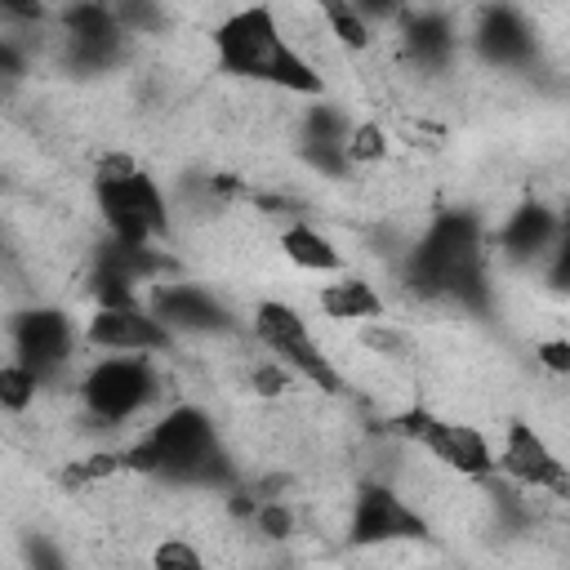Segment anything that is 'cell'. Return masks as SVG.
<instances>
[{"label": "cell", "mask_w": 570, "mask_h": 570, "mask_svg": "<svg viewBox=\"0 0 570 570\" xmlns=\"http://www.w3.org/2000/svg\"><path fill=\"white\" fill-rule=\"evenodd\" d=\"M392 539H428V521L405 508L401 494L387 485H361L356 517H352V543H392Z\"/></svg>", "instance_id": "11"}, {"label": "cell", "mask_w": 570, "mask_h": 570, "mask_svg": "<svg viewBox=\"0 0 570 570\" xmlns=\"http://www.w3.org/2000/svg\"><path fill=\"white\" fill-rule=\"evenodd\" d=\"M214 53H218V71L227 76L276 85L285 94H307V98L321 94V71L281 36V22L267 4H249L223 18L214 27Z\"/></svg>", "instance_id": "2"}, {"label": "cell", "mask_w": 570, "mask_h": 570, "mask_svg": "<svg viewBox=\"0 0 570 570\" xmlns=\"http://www.w3.org/2000/svg\"><path fill=\"white\" fill-rule=\"evenodd\" d=\"M494 468H503L512 481H521V485H534V490H552L557 499H566L570 494V476H566V463L548 450V441L530 428V423H521V419H512L508 423V441H503V454L494 459Z\"/></svg>", "instance_id": "10"}, {"label": "cell", "mask_w": 570, "mask_h": 570, "mask_svg": "<svg viewBox=\"0 0 570 570\" xmlns=\"http://www.w3.org/2000/svg\"><path fill=\"white\" fill-rule=\"evenodd\" d=\"M85 405L102 419V423H125L129 414H138L151 396H156V374L142 361H125V356H107L85 374Z\"/></svg>", "instance_id": "7"}, {"label": "cell", "mask_w": 570, "mask_h": 570, "mask_svg": "<svg viewBox=\"0 0 570 570\" xmlns=\"http://www.w3.org/2000/svg\"><path fill=\"white\" fill-rule=\"evenodd\" d=\"M321 312L334 321H370L383 312V298L365 281H334L321 289Z\"/></svg>", "instance_id": "18"}, {"label": "cell", "mask_w": 570, "mask_h": 570, "mask_svg": "<svg viewBox=\"0 0 570 570\" xmlns=\"http://www.w3.org/2000/svg\"><path fill=\"white\" fill-rule=\"evenodd\" d=\"M125 468V459L120 454H89V459H76L67 472H62V485H89V481H102V476H111V472H120Z\"/></svg>", "instance_id": "25"}, {"label": "cell", "mask_w": 570, "mask_h": 570, "mask_svg": "<svg viewBox=\"0 0 570 570\" xmlns=\"http://www.w3.org/2000/svg\"><path fill=\"white\" fill-rule=\"evenodd\" d=\"M557 236H561V223H557L552 209H543V205H521V209L503 223L499 249H503L512 263H530V258H539Z\"/></svg>", "instance_id": "15"}, {"label": "cell", "mask_w": 570, "mask_h": 570, "mask_svg": "<svg viewBox=\"0 0 570 570\" xmlns=\"http://www.w3.org/2000/svg\"><path fill=\"white\" fill-rule=\"evenodd\" d=\"M254 525H258V534L263 539H285L289 530H294V512L281 503V499H258V508H254V517H249Z\"/></svg>", "instance_id": "26"}, {"label": "cell", "mask_w": 570, "mask_h": 570, "mask_svg": "<svg viewBox=\"0 0 570 570\" xmlns=\"http://www.w3.org/2000/svg\"><path fill=\"white\" fill-rule=\"evenodd\" d=\"M13 352L27 370H36V379L62 370L71 361V347H76V334H71V321L58 312V307H31V312H18L13 316Z\"/></svg>", "instance_id": "9"}, {"label": "cell", "mask_w": 570, "mask_h": 570, "mask_svg": "<svg viewBox=\"0 0 570 570\" xmlns=\"http://www.w3.org/2000/svg\"><path fill=\"white\" fill-rule=\"evenodd\" d=\"M365 343H370V347H379V352H387V356H392V352H401V338H396V334H387V330H370V334H365Z\"/></svg>", "instance_id": "33"}, {"label": "cell", "mask_w": 570, "mask_h": 570, "mask_svg": "<svg viewBox=\"0 0 570 570\" xmlns=\"http://www.w3.org/2000/svg\"><path fill=\"white\" fill-rule=\"evenodd\" d=\"M343 156H347V165L383 160V156H387V134H383L374 120H361V125L347 129V138H343Z\"/></svg>", "instance_id": "20"}, {"label": "cell", "mask_w": 570, "mask_h": 570, "mask_svg": "<svg viewBox=\"0 0 570 570\" xmlns=\"http://www.w3.org/2000/svg\"><path fill=\"white\" fill-rule=\"evenodd\" d=\"M347 129H352L347 116L338 107H330V102H316L307 111V142H343Z\"/></svg>", "instance_id": "23"}, {"label": "cell", "mask_w": 570, "mask_h": 570, "mask_svg": "<svg viewBox=\"0 0 570 570\" xmlns=\"http://www.w3.org/2000/svg\"><path fill=\"white\" fill-rule=\"evenodd\" d=\"M125 468L147 472V476H165V481H183V485H223L232 476L227 454L218 450L214 423L205 419V410L196 405H178L169 410L129 454H120Z\"/></svg>", "instance_id": "3"}, {"label": "cell", "mask_w": 570, "mask_h": 570, "mask_svg": "<svg viewBox=\"0 0 570 570\" xmlns=\"http://www.w3.org/2000/svg\"><path fill=\"white\" fill-rule=\"evenodd\" d=\"M476 53L494 67H525L534 58V36L521 22L517 9L508 4H490L476 22Z\"/></svg>", "instance_id": "14"}, {"label": "cell", "mask_w": 570, "mask_h": 570, "mask_svg": "<svg viewBox=\"0 0 570 570\" xmlns=\"http://www.w3.org/2000/svg\"><path fill=\"white\" fill-rule=\"evenodd\" d=\"M67 27V58L80 71H107L125 49V27L116 22L107 0H76L62 13Z\"/></svg>", "instance_id": "8"}, {"label": "cell", "mask_w": 570, "mask_h": 570, "mask_svg": "<svg viewBox=\"0 0 570 570\" xmlns=\"http://www.w3.org/2000/svg\"><path fill=\"white\" fill-rule=\"evenodd\" d=\"M36 387H40V379H36V370H27L22 361L0 365V405H4V410H27V405L36 401Z\"/></svg>", "instance_id": "21"}, {"label": "cell", "mask_w": 570, "mask_h": 570, "mask_svg": "<svg viewBox=\"0 0 570 570\" xmlns=\"http://www.w3.org/2000/svg\"><path fill=\"white\" fill-rule=\"evenodd\" d=\"M85 338L107 352H165L174 343V330L142 307H98Z\"/></svg>", "instance_id": "12"}, {"label": "cell", "mask_w": 570, "mask_h": 570, "mask_svg": "<svg viewBox=\"0 0 570 570\" xmlns=\"http://www.w3.org/2000/svg\"><path fill=\"white\" fill-rule=\"evenodd\" d=\"M254 387L263 396H281V392H289V370L285 365H258L254 370Z\"/></svg>", "instance_id": "28"}, {"label": "cell", "mask_w": 570, "mask_h": 570, "mask_svg": "<svg viewBox=\"0 0 570 570\" xmlns=\"http://www.w3.org/2000/svg\"><path fill=\"white\" fill-rule=\"evenodd\" d=\"M111 13H116V22H120L125 31H160V27H165L156 0H116Z\"/></svg>", "instance_id": "24"}, {"label": "cell", "mask_w": 570, "mask_h": 570, "mask_svg": "<svg viewBox=\"0 0 570 570\" xmlns=\"http://www.w3.org/2000/svg\"><path fill=\"white\" fill-rule=\"evenodd\" d=\"M22 71H27L22 49H18L9 36H0V76H4V80H13V76H22Z\"/></svg>", "instance_id": "32"}, {"label": "cell", "mask_w": 570, "mask_h": 570, "mask_svg": "<svg viewBox=\"0 0 570 570\" xmlns=\"http://www.w3.org/2000/svg\"><path fill=\"white\" fill-rule=\"evenodd\" d=\"M281 249H285V258H289V263H298L303 272H338V267H343V254L334 249V240H330V236H321V232H316V227H307V223L285 227Z\"/></svg>", "instance_id": "17"}, {"label": "cell", "mask_w": 570, "mask_h": 570, "mask_svg": "<svg viewBox=\"0 0 570 570\" xmlns=\"http://www.w3.org/2000/svg\"><path fill=\"white\" fill-rule=\"evenodd\" d=\"M40 13H45L40 0H0V18H4V22L27 27V22H40Z\"/></svg>", "instance_id": "30"}, {"label": "cell", "mask_w": 570, "mask_h": 570, "mask_svg": "<svg viewBox=\"0 0 570 570\" xmlns=\"http://www.w3.org/2000/svg\"><path fill=\"white\" fill-rule=\"evenodd\" d=\"M94 298L98 307H138V281L94 267Z\"/></svg>", "instance_id": "22"}, {"label": "cell", "mask_w": 570, "mask_h": 570, "mask_svg": "<svg viewBox=\"0 0 570 570\" xmlns=\"http://www.w3.org/2000/svg\"><path fill=\"white\" fill-rule=\"evenodd\" d=\"M352 9L365 18V22H387L401 13V0H352Z\"/></svg>", "instance_id": "31"}, {"label": "cell", "mask_w": 570, "mask_h": 570, "mask_svg": "<svg viewBox=\"0 0 570 570\" xmlns=\"http://www.w3.org/2000/svg\"><path fill=\"white\" fill-rule=\"evenodd\" d=\"M387 428H392L396 436L419 441L423 450H432L441 463H450V468L463 472V476H476V481L494 476V454H490L485 436H481L476 428H468V423H450V419H441V414L414 405V410L392 414Z\"/></svg>", "instance_id": "6"}, {"label": "cell", "mask_w": 570, "mask_h": 570, "mask_svg": "<svg viewBox=\"0 0 570 570\" xmlns=\"http://www.w3.org/2000/svg\"><path fill=\"white\" fill-rule=\"evenodd\" d=\"M534 356H539L552 374H566V370H570V343H566V338H548V343H539Z\"/></svg>", "instance_id": "29"}, {"label": "cell", "mask_w": 570, "mask_h": 570, "mask_svg": "<svg viewBox=\"0 0 570 570\" xmlns=\"http://www.w3.org/2000/svg\"><path fill=\"white\" fill-rule=\"evenodd\" d=\"M254 334L263 338V347H267L285 370L303 374V379H307V383H316L321 392H343L338 370H334V365H330V356L312 343L307 321H303L289 303H276V298L258 303V307H254Z\"/></svg>", "instance_id": "5"}, {"label": "cell", "mask_w": 570, "mask_h": 570, "mask_svg": "<svg viewBox=\"0 0 570 570\" xmlns=\"http://www.w3.org/2000/svg\"><path fill=\"white\" fill-rule=\"evenodd\" d=\"M316 9L325 13L330 31H334L343 45H352V49H365V45H370V22L352 9V0H316Z\"/></svg>", "instance_id": "19"}, {"label": "cell", "mask_w": 570, "mask_h": 570, "mask_svg": "<svg viewBox=\"0 0 570 570\" xmlns=\"http://www.w3.org/2000/svg\"><path fill=\"white\" fill-rule=\"evenodd\" d=\"M401 31H405V49L423 62V67H441V62H450V53H454V22L445 18V13H436V9H428V13H410L405 22H401Z\"/></svg>", "instance_id": "16"}, {"label": "cell", "mask_w": 570, "mask_h": 570, "mask_svg": "<svg viewBox=\"0 0 570 570\" xmlns=\"http://www.w3.org/2000/svg\"><path fill=\"white\" fill-rule=\"evenodd\" d=\"M94 196H98V209L116 240L151 245V236H160L169 227V209H165L156 178H147L129 156H107L98 165Z\"/></svg>", "instance_id": "4"}, {"label": "cell", "mask_w": 570, "mask_h": 570, "mask_svg": "<svg viewBox=\"0 0 570 570\" xmlns=\"http://www.w3.org/2000/svg\"><path fill=\"white\" fill-rule=\"evenodd\" d=\"M405 285L423 298H454L472 312H485L490 307V281H485L481 223L463 209L436 214L428 236L405 258Z\"/></svg>", "instance_id": "1"}, {"label": "cell", "mask_w": 570, "mask_h": 570, "mask_svg": "<svg viewBox=\"0 0 570 570\" xmlns=\"http://www.w3.org/2000/svg\"><path fill=\"white\" fill-rule=\"evenodd\" d=\"M151 566H156V570H200L205 557H200L191 543H183V539H165V543L151 552Z\"/></svg>", "instance_id": "27"}, {"label": "cell", "mask_w": 570, "mask_h": 570, "mask_svg": "<svg viewBox=\"0 0 570 570\" xmlns=\"http://www.w3.org/2000/svg\"><path fill=\"white\" fill-rule=\"evenodd\" d=\"M147 312L160 316L169 330H187V334H227V330H236L232 312L214 294H205L200 285H160L151 294Z\"/></svg>", "instance_id": "13"}]
</instances>
